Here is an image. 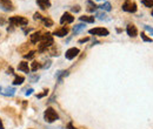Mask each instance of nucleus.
Wrapping results in <instances>:
<instances>
[{"instance_id": "31", "label": "nucleus", "mask_w": 153, "mask_h": 129, "mask_svg": "<svg viewBox=\"0 0 153 129\" xmlns=\"http://www.w3.org/2000/svg\"><path fill=\"white\" fill-rule=\"evenodd\" d=\"M79 11H80V6H78V5H77V6H73V7H72V12L78 13Z\"/></svg>"}, {"instance_id": "4", "label": "nucleus", "mask_w": 153, "mask_h": 129, "mask_svg": "<svg viewBox=\"0 0 153 129\" xmlns=\"http://www.w3.org/2000/svg\"><path fill=\"white\" fill-rule=\"evenodd\" d=\"M89 34L93 35H98V37H107L110 34V32L107 28H103V27H97V28H92L88 31Z\"/></svg>"}, {"instance_id": "13", "label": "nucleus", "mask_w": 153, "mask_h": 129, "mask_svg": "<svg viewBox=\"0 0 153 129\" xmlns=\"http://www.w3.org/2000/svg\"><path fill=\"white\" fill-rule=\"evenodd\" d=\"M86 5H87L86 10H87V12H89V13L96 12V11H97V8H98V6H97L93 1H91V0H87V1H86Z\"/></svg>"}, {"instance_id": "5", "label": "nucleus", "mask_w": 153, "mask_h": 129, "mask_svg": "<svg viewBox=\"0 0 153 129\" xmlns=\"http://www.w3.org/2000/svg\"><path fill=\"white\" fill-rule=\"evenodd\" d=\"M122 10L125 12H129V13H134V12H137V5H136V3L131 1V0H126V1L122 4Z\"/></svg>"}, {"instance_id": "30", "label": "nucleus", "mask_w": 153, "mask_h": 129, "mask_svg": "<svg viewBox=\"0 0 153 129\" xmlns=\"http://www.w3.org/2000/svg\"><path fill=\"white\" fill-rule=\"evenodd\" d=\"M47 93H48V90H44V93H41V94H38V95H37V98H38V99H41V98H44L45 95H47Z\"/></svg>"}, {"instance_id": "32", "label": "nucleus", "mask_w": 153, "mask_h": 129, "mask_svg": "<svg viewBox=\"0 0 153 129\" xmlns=\"http://www.w3.org/2000/svg\"><path fill=\"white\" fill-rule=\"evenodd\" d=\"M33 92H34V90H33V88H29V89H28V90L26 92V96H29V95L32 94Z\"/></svg>"}, {"instance_id": "3", "label": "nucleus", "mask_w": 153, "mask_h": 129, "mask_svg": "<svg viewBox=\"0 0 153 129\" xmlns=\"http://www.w3.org/2000/svg\"><path fill=\"white\" fill-rule=\"evenodd\" d=\"M8 21L13 26H26L28 24V20L24 17H11Z\"/></svg>"}, {"instance_id": "10", "label": "nucleus", "mask_w": 153, "mask_h": 129, "mask_svg": "<svg viewBox=\"0 0 153 129\" xmlns=\"http://www.w3.org/2000/svg\"><path fill=\"white\" fill-rule=\"evenodd\" d=\"M37 5L41 10H48L51 7V1L50 0H37Z\"/></svg>"}, {"instance_id": "14", "label": "nucleus", "mask_w": 153, "mask_h": 129, "mask_svg": "<svg viewBox=\"0 0 153 129\" xmlns=\"http://www.w3.org/2000/svg\"><path fill=\"white\" fill-rule=\"evenodd\" d=\"M96 17H97L99 20H101V21H110V20H111V18H110L105 12H103V11L96 12Z\"/></svg>"}, {"instance_id": "27", "label": "nucleus", "mask_w": 153, "mask_h": 129, "mask_svg": "<svg viewBox=\"0 0 153 129\" xmlns=\"http://www.w3.org/2000/svg\"><path fill=\"white\" fill-rule=\"evenodd\" d=\"M51 64H52V61H51V60H47V61L45 62V64L43 66V68H44V69H47V68L51 67Z\"/></svg>"}, {"instance_id": "37", "label": "nucleus", "mask_w": 153, "mask_h": 129, "mask_svg": "<svg viewBox=\"0 0 153 129\" xmlns=\"http://www.w3.org/2000/svg\"><path fill=\"white\" fill-rule=\"evenodd\" d=\"M7 74H13V69H12L11 67H10V68L7 69Z\"/></svg>"}, {"instance_id": "29", "label": "nucleus", "mask_w": 153, "mask_h": 129, "mask_svg": "<svg viewBox=\"0 0 153 129\" xmlns=\"http://www.w3.org/2000/svg\"><path fill=\"white\" fill-rule=\"evenodd\" d=\"M144 28H145L147 32H150V33L153 35V28H152V27H150V26H147V25H145V26H144Z\"/></svg>"}, {"instance_id": "9", "label": "nucleus", "mask_w": 153, "mask_h": 129, "mask_svg": "<svg viewBox=\"0 0 153 129\" xmlns=\"http://www.w3.org/2000/svg\"><path fill=\"white\" fill-rule=\"evenodd\" d=\"M126 32H127V34H129L131 38H136V37L138 35V29H137V27H136L134 25H132V24L127 25Z\"/></svg>"}, {"instance_id": "34", "label": "nucleus", "mask_w": 153, "mask_h": 129, "mask_svg": "<svg viewBox=\"0 0 153 129\" xmlns=\"http://www.w3.org/2000/svg\"><path fill=\"white\" fill-rule=\"evenodd\" d=\"M5 22H6V20L3 18V17H0V26H3V25H5Z\"/></svg>"}, {"instance_id": "8", "label": "nucleus", "mask_w": 153, "mask_h": 129, "mask_svg": "<svg viewBox=\"0 0 153 129\" xmlns=\"http://www.w3.org/2000/svg\"><path fill=\"white\" fill-rule=\"evenodd\" d=\"M74 21V17H72V14L71 13H64L63 14V17L60 18V24L61 25H64V24H71V22H73Z\"/></svg>"}, {"instance_id": "36", "label": "nucleus", "mask_w": 153, "mask_h": 129, "mask_svg": "<svg viewBox=\"0 0 153 129\" xmlns=\"http://www.w3.org/2000/svg\"><path fill=\"white\" fill-rule=\"evenodd\" d=\"M67 129H77V128H75L72 123H68V124H67Z\"/></svg>"}, {"instance_id": "28", "label": "nucleus", "mask_w": 153, "mask_h": 129, "mask_svg": "<svg viewBox=\"0 0 153 129\" xmlns=\"http://www.w3.org/2000/svg\"><path fill=\"white\" fill-rule=\"evenodd\" d=\"M34 20H43V17H41V14L40 13H34Z\"/></svg>"}, {"instance_id": "26", "label": "nucleus", "mask_w": 153, "mask_h": 129, "mask_svg": "<svg viewBox=\"0 0 153 129\" xmlns=\"http://www.w3.org/2000/svg\"><path fill=\"white\" fill-rule=\"evenodd\" d=\"M140 37H141V39H143L145 42H153V40H152L151 38H147L145 33H141V35H140Z\"/></svg>"}, {"instance_id": "23", "label": "nucleus", "mask_w": 153, "mask_h": 129, "mask_svg": "<svg viewBox=\"0 0 153 129\" xmlns=\"http://www.w3.org/2000/svg\"><path fill=\"white\" fill-rule=\"evenodd\" d=\"M141 4L148 8H151V7L153 8V0H141Z\"/></svg>"}, {"instance_id": "40", "label": "nucleus", "mask_w": 153, "mask_h": 129, "mask_svg": "<svg viewBox=\"0 0 153 129\" xmlns=\"http://www.w3.org/2000/svg\"><path fill=\"white\" fill-rule=\"evenodd\" d=\"M98 1H101V0H98Z\"/></svg>"}, {"instance_id": "11", "label": "nucleus", "mask_w": 153, "mask_h": 129, "mask_svg": "<svg viewBox=\"0 0 153 129\" xmlns=\"http://www.w3.org/2000/svg\"><path fill=\"white\" fill-rule=\"evenodd\" d=\"M67 33H68V28L67 27H63V28H60V29H57L53 33V35H57L59 38H63L65 35H67Z\"/></svg>"}, {"instance_id": "17", "label": "nucleus", "mask_w": 153, "mask_h": 129, "mask_svg": "<svg viewBox=\"0 0 153 129\" xmlns=\"http://www.w3.org/2000/svg\"><path fill=\"white\" fill-rule=\"evenodd\" d=\"M80 19V21H82V22H88V24H92V22H94V17H91V15H82V17H80L79 18Z\"/></svg>"}, {"instance_id": "18", "label": "nucleus", "mask_w": 153, "mask_h": 129, "mask_svg": "<svg viewBox=\"0 0 153 129\" xmlns=\"http://www.w3.org/2000/svg\"><path fill=\"white\" fill-rule=\"evenodd\" d=\"M85 27H86V26H85V24H78V25H75V26L73 27V32H74L75 34H79L81 31H84V29H85Z\"/></svg>"}, {"instance_id": "16", "label": "nucleus", "mask_w": 153, "mask_h": 129, "mask_svg": "<svg viewBox=\"0 0 153 129\" xmlns=\"http://www.w3.org/2000/svg\"><path fill=\"white\" fill-rule=\"evenodd\" d=\"M67 75H68V72H67V71H59V72L55 74V78L58 79L59 82H61V81H63V79H64L65 76H67Z\"/></svg>"}, {"instance_id": "1", "label": "nucleus", "mask_w": 153, "mask_h": 129, "mask_svg": "<svg viewBox=\"0 0 153 129\" xmlns=\"http://www.w3.org/2000/svg\"><path fill=\"white\" fill-rule=\"evenodd\" d=\"M41 44L39 45V52H44L45 49H47V47L53 45V38L51 35V33H46L44 35H41Z\"/></svg>"}, {"instance_id": "2", "label": "nucleus", "mask_w": 153, "mask_h": 129, "mask_svg": "<svg viewBox=\"0 0 153 129\" xmlns=\"http://www.w3.org/2000/svg\"><path fill=\"white\" fill-rule=\"evenodd\" d=\"M44 119H45L46 122L52 123V122H54L55 120H58V114H57V112H55L52 107H48V108L45 110V113H44Z\"/></svg>"}, {"instance_id": "15", "label": "nucleus", "mask_w": 153, "mask_h": 129, "mask_svg": "<svg viewBox=\"0 0 153 129\" xmlns=\"http://www.w3.org/2000/svg\"><path fill=\"white\" fill-rule=\"evenodd\" d=\"M40 40H41V33L40 32H36V33H33L32 35H31V42L32 44H38Z\"/></svg>"}, {"instance_id": "6", "label": "nucleus", "mask_w": 153, "mask_h": 129, "mask_svg": "<svg viewBox=\"0 0 153 129\" xmlns=\"http://www.w3.org/2000/svg\"><path fill=\"white\" fill-rule=\"evenodd\" d=\"M0 8L6 11V12H10V11L14 10L13 4L11 3V0H0Z\"/></svg>"}, {"instance_id": "21", "label": "nucleus", "mask_w": 153, "mask_h": 129, "mask_svg": "<svg viewBox=\"0 0 153 129\" xmlns=\"http://www.w3.org/2000/svg\"><path fill=\"white\" fill-rule=\"evenodd\" d=\"M99 7H100V8L103 10V11H106V12H110V11L112 10V6H111V4H110L108 1L104 3V4H103V5H100Z\"/></svg>"}, {"instance_id": "25", "label": "nucleus", "mask_w": 153, "mask_h": 129, "mask_svg": "<svg viewBox=\"0 0 153 129\" xmlns=\"http://www.w3.org/2000/svg\"><path fill=\"white\" fill-rule=\"evenodd\" d=\"M34 54H36L34 51H31V52H28L27 54H25L24 58H25L26 60H31V59H33V58H34Z\"/></svg>"}, {"instance_id": "24", "label": "nucleus", "mask_w": 153, "mask_h": 129, "mask_svg": "<svg viewBox=\"0 0 153 129\" xmlns=\"http://www.w3.org/2000/svg\"><path fill=\"white\" fill-rule=\"evenodd\" d=\"M43 22H44V25L47 26V27L53 26V21H52L51 19H48V18H43Z\"/></svg>"}, {"instance_id": "35", "label": "nucleus", "mask_w": 153, "mask_h": 129, "mask_svg": "<svg viewBox=\"0 0 153 129\" xmlns=\"http://www.w3.org/2000/svg\"><path fill=\"white\" fill-rule=\"evenodd\" d=\"M31 80H32V81H37V80H39V75H34V76H31Z\"/></svg>"}, {"instance_id": "19", "label": "nucleus", "mask_w": 153, "mask_h": 129, "mask_svg": "<svg viewBox=\"0 0 153 129\" xmlns=\"http://www.w3.org/2000/svg\"><path fill=\"white\" fill-rule=\"evenodd\" d=\"M3 94L6 96H13L15 94V89L13 87H7V88H5V92H3Z\"/></svg>"}, {"instance_id": "22", "label": "nucleus", "mask_w": 153, "mask_h": 129, "mask_svg": "<svg viewBox=\"0 0 153 129\" xmlns=\"http://www.w3.org/2000/svg\"><path fill=\"white\" fill-rule=\"evenodd\" d=\"M40 67H41V64L39 62L34 61V62H32V64H31V71H32V72H37Z\"/></svg>"}, {"instance_id": "7", "label": "nucleus", "mask_w": 153, "mask_h": 129, "mask_svg": "<svg viewBox=\"0 0 153 129\" xmlns=\"http://www.w3.org/2000/svg\"><path fill=\"white\" fill-rule=\"evenodd\" d=\"M80 53V51H79V48H75V47H72V48H70V49H67L66 51V53H65V58L67 59V60H73L78 54Z\"/></svg>"}, {"instance_id": "39", "label": "nucleus", "mask_w": 153, "mask_h": 129, "mask_svg": "<svg viewBox=\"0 0 153 129\" xmlns=\"http://www.w3.org/2000/svg\"><path fill=\"white\" fill-rule=\"evenodd\" d=\"M152 17H153V8H152Z\"/></svg>"}, {"instance_id": "38", "label": "nucleus", "mask_w": 153, "mask_h": 129, "mask_svg": "<svg viewBox=\"0 0 153 129\" xmlns=\"http://www.w3.org/2000/svg\"><path fill=\"white\" fill-rule=\"evenodd\" d=\"M0 129H5L4 126H3V123H1V121H0Z\"/></svg>"}, {"instance_id": "12", "label": "nucleus", "mask_w": 153, "mask_h": 129, "mask_svg": "<svg viewBox=\"0 0 153 129\" xmlns=\"http://www.w3.org/2000/svg\"><path fill=\"white\" fill-rule=\"evenodd\" d=\"M18 69L19 71H21V72H24V73H29V71H31V68L28 67V63L26 62V61H21L19 64H18Z\"/></svg>"}, {"instance_id": "20", "label": "nucleus", "mask_w": 153, "mask_h": 129, "mask_svg": "<svg viewBox=\"0 0 153 129\" xmlns=\"http://www.w3.org/2000/svg\"><path fill=\"white\" fill-rule=\"evenodd\" d=\"M24 81H25V78H24V76L15 75V78H14V80H13V85H14V86H19V85H21Z\"/></svg>"}, {"instance_id": "33", "label": "nucleus", "mask_w": 153, "mask_h": 129, "mask_svg": "<svg viewBox=\"0 0 153 129\" xmlns=\"http://www.w3.org/2000/svg\"><path fill=\"white\" fill-rule=\"evenodd\" d=\"M89 40V38H84V39H80L79 40V44H84V42H86V41H88Z\"/></svg>"}]
</instances>
